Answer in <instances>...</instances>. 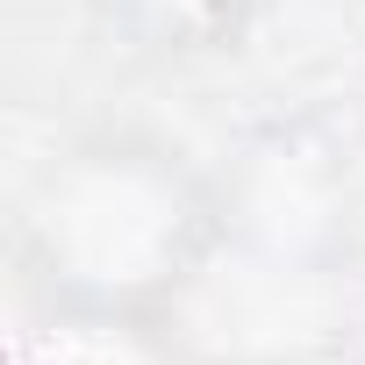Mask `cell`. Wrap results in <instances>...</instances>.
<instances>
[{"label": "cell", "mask_w": 365, "mask_h": 365, "mask_svg": "<svg viewBox=\"0 0 365 365\" xmlns=\"http://www.w3.org/2000/svg\"><path fill=\"white\" fill-rule=\"evenodd\" d=\"M351 322V258L251 244L215 222L208 251L150 322L187 365H322Z\"/></svg>", "instance_id": "7a4b0ae2"}, {"label": "cell", "mask_w": 365, "mask_h": 365, "mask_svg": "<svg viewBox=\"0 0 365 365\" xmlns=\"http://www.w3.org/2000/svg\"><path fill=\"white\" fill-rule=\"evenodd\" d=\"M215 237V179L165 136H72L22 201L29 279L86 322H158Z\"/></svg>", "instance_id": "6da1fadb"}, {"label": "cell", "mask_w": 365, "mask_h": 365, "mask_svg": "<svg viewBox=\"0 0 365 365\" xmlns=\"http://www.w3.org/2000/svg\"><path fill=\"white\" fill-rule=\"evenodd\" d=\"M215 222L251 244L351 258V172L336 143L308 122L258 129L230 158V172H215Z\"/></svg>", "instance_id": "3957f363"}, {"label": "cell", "mask_w": 365, "mask_h": 365, "mask_svg": "<svg viewBox=\"0 0 365 365\" xmlns=\"http://www.w3.org/2000/svg\"><path fill=\"white\" fill-rule=\"evenodd\" d=\"M93 8L143 58H208L258 22L265 0H93Z\"/></svg>", "instance_id": "277c9868"}]
</instances>
